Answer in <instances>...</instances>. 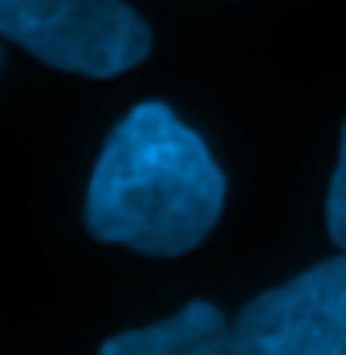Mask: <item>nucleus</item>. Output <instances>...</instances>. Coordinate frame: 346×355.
Segmentation results:
<instances>
[{
    "label": "nucleus",
    "mask_w": 346,
    "mask_h": 355,
    "mask_svg": "<svg viewBox=\"0 0 346 355\" xmlns=\"http://www.w3.org/2000/svg\"><path fill=\"white\" fill-rule=\"evenodd\" d=\"M228 180L208 143L159 98L131 107L106 135L86 188L94 241L147 257H179L212 233Z\"/></svg>",
    "instance_id": "nucleus-1"
},
{
    "label": "nucleus",
    "mask_w": 346,
    "mask_h": 355,
    "mask_svg": "<svg viewBox=\"0 0 346 355\" xmlns=\"http://www.w3.org/2000/svg\"><path fill=\"white\" fill-rule=\"evenodd\" d=\"M0 33L82 78H118L151 53V29L127 0H0Z\"/></svg>",
    "instance_id": "nucleus-2"
},
{
    "label": "nucleus",
    "mask_w": 346,
    "mask_h": 355,
    "mask_svg": "<svg viewBox=\"0 0 346 355\" xmlns=\"http://www.w3.org/2000/svg\"><path fill=\"white\" fill-rule=\"evenodd\" d=\"M233 339L237 355H346V249L248 298Z\"/></svg>",
    "instance_id": "nucleus-3"
},
{
    "label": "nucleus",
    "mask_w": 346,
    "mask_h": 355,
    "mask_svg": "<svg viewBox=\"0 0 346 355\" xmlns=\"http://www.w3.org/2000/svg\"><path fill=\"white\" fill-rule=\"evenodd\" d=\"M237 355L233 322L216 302H188L172 319L118 331L102 343V355Z\"/></svg>",
    "instance_id": "nucleus-4"
},
{
    "label": "nucleus",
    "mask_w": 346,
    "mask_h": 355,
    "mask_svg": "<svg viewBox=\"0 0 346 355\" xmlns=\"http://www.w3.org/2000/svg\"><path fill=\"white\" fill-rule=\"evenodd\" d=\"M326 229H330V241L346 249V123L343 139H338V164L330 176V192H326Z\"/></svg>",
    "instance_id": "nucleus-5"
}]
</instances>
